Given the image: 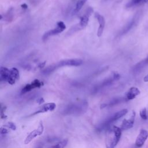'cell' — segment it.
Masks as SVG:
<instances>
[{
	"mask_svg": "<svg viewBox=\"0 0 148 148\" xmlns=\"http://www.w3.org/2000/svg\"><path fill=\"white\" fill-rule=\"evenodd\" d=\"M121 135V129L117 126L110 127L107 131L106 147L115 148L119 143Z\"/></svg>",
	"mask_w": 148,
	"mask_h": 148,
	"instance_id": "6da1fadb",
	"label": "cell"
},
{
	"mask_svg": "<svg viewBox=\"0 0 148 148\" xmlns=\"http://www.w3.org/2000/svg\"><path fill=\"white\" fill-rule=\"evenodd\" d=\"M20 78L19 70L16 68L8 69L6 67H2L0 70V79L1 81H7L8 83L14 85Z\"/></svg>",
	"mask_w": 148,
	"mask_h": 148,
	"instance_id": "7a4b0ae2",
	"label": "cell"
},
{
	"mask_svg": "<svg viewBox=\"0 0 148 148\" xmlns=\"http://www.w3.org/2000/svg\"><path fill=\"white\" fill-rule=\"evenodd\" d=\"M83 64V61L81 59H67L61 60L55 64H52L47 67L43 71L42 74L44 75H49L57 69L64 66H80Z\"/></svg>",
	"mask_w": 148,
	"mask_h": 148,
	"instance_id": "3957f363",
	"label": "cell"
},
{
	"mask_svg": "<svg viewBox=\"0 0 148 148\" xmlns=\"http://www.w3.org/2000/svg\"><path fill=\"white\" fill-rule=\"evenodd\" d=\"M127 112H128V110L127 109H123L113 114L110 117H108L107 119L104 120L102 122H101L97 127V130L99 131H102L105 130L106 129L108 130L110 127V125L113 123L120 119L124 115H125L127 113Z\"/></svg>",
	"mask_w": 148,
	"mask_h": 148,
	"instance_id": "277c9868",
	"label": "cell"
},
{
	"mask_svg": "<svg viewBox=\"0 0 148 148\" xmlns=\"http://www.w3.org/2000/svg\"><path fill=\"white\" fill-rule=\"evenodd\" d=\"M88 104L86 102L73 104L68 105L63 110L64 115H79L87 110Z\"/></svg>",
	"mask_w": 148,
	"mask_h": 148,
	"instance_id": "5b68a950",
	"label": "cell"
},
{
	"mask_svg": "<svg viewBox=\"0 0 148 148\" xmlns=\"http://www.w3.org/2000/svg\"><path fill=\"white\" fill-rule=\"evenodd\" d=\"M66 29V26L65 25L64 23V22L60 21L59 22L57 23V27L56 28L53 29V30H50L48 31H47L46 33L44 34L42 38L44 41L46 40L48 38H49V37L59 34L61 33H62L64 30H65Z\"/></svg>",
	"mask_w": 148,
	"mask_h": 148,
	"instance_id": "8992f818",
	"label": "cell"
},
{
	"mask_svg": "<svg viewBox=\"0 0 148 148\" xmlns=\"http://www.w3.org/2000/svg\"><path fill=\"white\" fill-rule=\"evenodd\" d=\"M44 127L43 125V123H42V121H40L38 128L35 129L33 131H32L31 132H30L29 134V135L27 136V137L26 138L25 140V143L29 144L35 138L42 135L44 132Z\"/></svg>",
	"mask_w": 148,
	"mask_h": 148,
	"instance_id": "52a82bcc",
	"label": "cell"
},
{
	"mask_svg": "<svg viewBox=\"0 0 148 148\" xmlns=\"http://www.w3.org/2000/svg\"><path fill=\"white\" fill-rule=\"evenodd\" d=\"M148 138V131L145 129H141L135 140V146L139 148L141 147Z\"/></svg>",
	"mask_w": 148,
	"mask_h": 148,
	"instance_id": "ba28073f",
	"label": "cell"
},
{
	"mask_svg": "<svg viewBox=\"0 0 148 148\" xmlns=\"http://www.w3.org/2000/svg\"><path fill=\"white\" fill-rule=\"evenodd\" d=\"M44 85V83L40 81L38 79H35L33 80L31 83L26 85L22 90V94H25L27 92L30 91L31 90L36 89V88H40Z\"/></svg>",
	"mask_w": 148,
	"mask_h": 148,
	"instance_id": "9c48e42d",
	"label": "cell"
},
{
	"mask_svg": "<svg viewBox=\"0 0 148 148\" xmlns=\"http://www.w3.org/2000/svg\"><path fill=\"white\" fill-rule=\"evenodd\" d=\"M135 118V111H132V114L129 119H125L123 120L121 125V129L126 130H128L132 128L134 124Z\"/></svg>",
	"mask_w": 148,
	"mask_h": 148,
	"instance_id": "30bf717a",
	"label": "cell"
},
{
	"mask_svg": "<svg viewBox=\"0 0 148 148\" xmlns=\"http://www.w3.org/2000/svg\"><path fill=\"white\" fill-rule=\"evenodd\" d=\"M56 108V105L53 102H49L42 105L40 108L36 110L33 115H37L39 113H43L53 111Z\"/></svg>",
	"mask_w": 148,
	"mask_h": 148,
	"instance_id": "8fae6325",
	"label": "cell"
},
{
	"mask_svg": "<svg viewBox=\"0 0 148 148\" xmlns=\"http://www.w3.org/2000/svg\"><path fill=\"white\" fill-rule=\"evenodd\" d=\"M94 16H95V18L97 19L98 22L100 25V26L98 29L97 34L98 37H100L104 32V30L105 26V18H104V16L101 15L98 12H95L94 14Z\"/></svg>",
	"mask_w": 148,
	"mask_h": 148,
	"instance_id": "7c38bea8",
	"label": "cell"
},
{
	"mask_svg": "<svg viewBox=\"0 0 148 148\" xmlns=\"http://www.w3.org/2000/svg\"><path fill=\"white\" fill-rule=\"evenodd\" d=\"M140 93V90L137 87H131L127 91L125 98L127 100H131L134 99L138 95H139Z\"/></svg>",
	"mask_w": 148,
	"mask_h": 148,
	"instance_id": "4fadbf2b",
	"label": "cell"
},
{
	"mask_svg": "<svg viewBox=\"0 0 148 148\" xmlns=\"http://www.w3.org/2000/svg\"><path fill=\"white\" fill-rule=\"evenodd\" d=\"M93 10H91L90 11H89V12L85 15L82 16L80 18V21L79 23V26L81 27H85V26H87L88 22H89V15L91 14Z\"/></svg>",
	"mask_w": 148,
	"mask_h": 148,
	"instance_id": "5bb4252c",
	"label": "cell"
},
{
	"mask_svg": "<svg viewBox=\"0 0 148 148\" xmlns=\"http://www.w3.org/2000/svg\"><path fill=\"white\" fill-rule=\"evenodd\" d=\"M68 142V139H64L59 142H57L56 143L50 146L48 148H65V146L67 145Z\"/></svg>",
	"mask_w": 148,
	"mask_h": 148,
	"instance_id": "9a60e30c",
	"label": "cell"
},
{
	"mask_svg": "<svg viewBox=\"0 0 148 148\" xmlns=\"http://www.w3.org/2000/svg\"><path fill=\"white\" fill-rule=\"evenodd\" d=\"M148 2V0H131L128 3L126 7L127 8H130L135 5H138L143 3H146Z\"/></svg>",
	"mask_w": 148,
	"mask_h": 148,
	"instance_id": "2e32d148",
	"label": "cell"
},
{
	"mask_svg": "<svg viewBox=\"0 0 148 148\" xmlns=\"http://www.w3.org/2000/svg\"><path fill=\"white\" fill-rule=\"evenodd\" d=\"M121 98H115V99H113V100H112L111 101H110L108 104H102L101 105V108L102 109H103V108H105L112 106L115 105L119 103L120 102H121Z\"/></svg>",
	"mask_w": 148,
	"mask_h": 148,
	"instance_id": "e0dca14e",
	"label": "cell"
},
{
	"mask_svg": "<svg viewBox=\"0 0 148 148\" xmlns=\"http://www.w3.org/2000/svg\"><path fill=\"white\" fill-rule=\"evenodd\" d=\"M135 19L134 18L124 28V29L122 30L121 33V34L123 35V34H124L125 33H127L128 31H130L132 27L134 26V24H135Z\"/></svg>",
	"mask_w": 148,
	"mask_h": 148,
	"instance_id": "ac0fdd59",
	"label": "cell"
},
{
	"mask_svg": "<svg viewBox=\"0 0 148 148\" xmlns=\"http://www.w3.org/2000/svg\"><path fill=\"white\" fill-rule=\"evenodd\" d=\"M87 1V0H78L76 4V7L75 9V12L77 13L79 11H80V10L82 8V7H83V5H85V4Z\"/></svg>",
	"mask_w": 148,
	"mask_h": 148,
	"instance_id": "d6986e66",
	"label": "cell"
},
{
	"mask_svg": "<svg viewBox=\"0 0 148 148\" xmlns=\"http://www.w3.org/2000/svg\"><path fill=\"white\" fill-rule=\"evenodd\" d=\"M139 115L142 119L144 120H146L147 119V109L146 108H143L139 112Z\"/></svg>",
	"mask_w": 148,
	"mask_h": 148,
	"instance_id": "ffe728a7",
	"label": "cell"
},
{
	"mask_svg": "<svg viewBox=\"0 0 148 148\" xmlns=\"http://www.w3.org/2000/svg\"><path fill=\"white\" fill-rule=\"evenodd\" d=\"M6 126L7 127H8L10 129L12 130H15L16 129V125L12 122H8V123L6 124Z\"/></svg>",
	"mask_w": 148,
	"mask_h": 148,
	"instance_id": "44dd1931",
	"label": "cell"
},
{
	"mask_svg": "<svg viewBox=\"0 0 148 148\" xmlns=\"http://www.w3.org/2000/svg\"><path fill=\"white\" fill-rule=\"evenodd\" d=\"M8 133V131L7 129L5 128L4 127H2L1 128V135H4V134H7Z\"/></svg>",
	"mask_w": 148,
	"mask_h": 148,
	"instance_id": "7402d4cb",
	"label": "cell"
},
{
	"mask_svg": "<svg viewBox=\"0 0 148 148\" xmlns=\"http://www.w3.org/2000/svg\"><path fill=\"white\" fill-rule=\"evenodd\" d=\"M142 62L143 63V65H144L145 66L148 65V56H147V57H146V59H145L144 60L142 61Z\"/></svg>",
	"mask_w": 148,
	"mask_h": 148,
	"instance_id": "603a6c76",
	"label": "cell"
},
{
	"mask_svg": "<svg viewBox=\"0 0 148 148\" xmlns=\"http://www.w3.org/2000/svg\"><path fill=\"white\" fill-rule=\"evenodd\" d=\"M45 62H43V63H40L38 67L40 68H44L45 67Z\"/></svg>",
	"mask_w": 148,
	"mask_h": 148,
	"instance_id": "cb8c5ba5",
	"label": "cell"
},
{
	"mask_svg": "<svg viewBox=\"0 0 148 148\" xmlns=\"http://www.w3.org/2000/svg\"><path fill=\"white\" fill-rule=\"evenodd\" d=\"M37 102L39 104H42L43 102H44V100L43 98H39L38 100H37Z\"/></svg>",
	"mask_w": 148,
	"mask_h": 148,
	"instance_id": "d4e9b609",
	"label": "cell"
},
{
	"mask_svg": "<svg viewBox=\"0 0 148 148\" xmlns=\"http://www.w3.org/2000/svg\"><path fill=\"white\" fill-rule=\"evenodd\" d=\"M143 81L145 82H148V74L143 78Z\"/></svg>",
	"mask_w": 148,
	"mask_h": 148,
	"instance_id": "484cf974",
	"label": "cell"
},
{
	"mask_svg": "<svg viewBox=\"0 0 148 148\" xmlns=\"http://www.w3.org/2000/svg\"><path fill=\"white\" fill-rule=\"evenodd\" d=\"M21 7H22V8H23V9H27V8H28L27 5V4H22V5H21Z\"/></svg>",
	"mask_w": 148,
	"mask_h": 148,
	"instance_id": "4316f807",
	"label": "cell"
}]
</instances>
